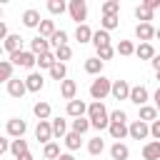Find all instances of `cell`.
<instances>
[{"label":"cell","instance_id":"obj_1","mask_svg":"<svg viewBox=\"0 0 160 160\" xmlns=\"http://www.w3.org/2000/svg\"><path fill=\"white\" fill-rule=\"evenodd\" d=\"M88 120H90V128H95V130L110 128V112H108L105 105L98 102V100H92V102L88 105Z\"/></svg>","mask_w":160,"mask_h":160},{"label":"cell","instance_id":"obj_2","mask_svg":"<svg viewBox=\"0 0 160 160\" xmlns=\"http://www.w3.org/2000/svg\"><path fill=\"white\" fill-rule=\"evenodd\" d=\"M110 90H112V80H108V78L98 75V78L92 80V85H90V98H92V100H98V102H102V98H108V95H110Z\"/></svg>","mask_w":160,"mask_h":160},{"label":"cell","instance_id":"obj_3","mask_svg":"<svg viewBox=\"0 0 160 160\" xmlns=\"http://www.w3.org/2000/svg\"><path fill=\"white\" fill-rule=\"evenodd\" d=\"M10 62H12V68L18 65V68H35L38 65V55H32L30 50H18V52H12L10 55Z\"/></svg>","mask_w":160,"mask_h":160},{"label":"cell","instance_id":"obj_4","mask_svg":"<svg viewBox=\"0 0 160 160\" xmlns=\"http://www.w3.org/2000/svg\"><path fill=\"white\" fill-rule=\"evenodd\" d=\"M68 10H70V18H72L78 25H85V18H88V5H85V0H70Z\"/></svg>","mask_w":160,"mask_h":160},{"label":"cell","instance_id":"obj_5","mask_svg":"<svg viewBox=\"0 0 160 160\" xmlns=\"http://www.w3.org/2000/svg\"><path fill=\"white\" fill-rule=\"evenodd\" d=\"M128 135H130L132 140H145V138L150 135V125L142 122V120H132V122L128 125Z\"/></svg>","mask_w":160,"mask_h":160},{"label":"cell","instance_id":"obj_6","mask_svg":"<svg viewBox=\"0 0 160 160\" xmlns=\"http://www.w3.org/2000/svg\"><path fill=\"white\" fill-rule=\"evenodd\" d=\"M35 138L38 142H50L52 140V122L50 120H38V128H35Z\"/></svg>","mask_w":160,"mask_h":160},{"label":"cell","instance_id":"obj_7","mask_svg":"<svg viewBox=\"0 0 160 160\" xmlns=\"http://www.w3.org/2000/svg\"><path fill=\"white\" fill-rule=\"evenodd\" d=\"M148 95H150V92H148V88H145V85H132V88H130V98H128V100H130V102H135L138 108H142V105H148Z\"/></svg>","mask_w":160,"mask_h":160},{"label":"cell","instance_id":"obj_8","mask_svg":"<svg viewBox=\"0 0 160 160\" xmlns=\"http://www.w3.org/2000/svg\"><path fill=\"white\" fill-rule=\"evenodd\" d=\"M5 130H8V135H12V138L18 140V138H22V135H25L28 125H25V120H22V118H10Z\"/></svg>","mask_w":160,"mask_h":160},{"label":"cell","instance_id":"obj_9","mask_svg":"<svg viewBox=\"0 0 160 160\" xmlns=\"http://www.w3.org/2000/svg\"><path fill=\"white\" fill-rule=\"evenodd\" d=\"M110 95H112L115 100H128V98H130V85H128V80H115Z\"/></svg>","mask_w":160,"mask_h":160},{"label":"cell","instance_id":"obj_10","mask_svg":"<svg viewBox=\"0 0 160 160\" xmlns=\"http://www.w3.org/2000/svg\"><path fill=\"white\" fill-rule=\"evenodd\" d=\"M135 38H138L140 42H150V40L155 38V28H152L150 22H140V25L135 28Z\"/></svg>","mask_w":160,"mask_h":160},{"label":"cell","instance_id":"obj_11","mask_svg":"<svg viewBox=\"0 0 160 160\" xmlns=\"http://www.w3.org/2000/svg\"><path fill=\"white\" fill-rule=\"evenodd\" d=\"M30 52L38 55V58L45 55V52H50V40H45V38H40V35L32 38V40H30Z\"/></svg>","mask_w":160,"mask_h":160},{"label":"cell","instance_id":"obj_12","mask_svg":"<svg viewBox=\"0 0 160 160\" xmlns=\"http://www.w3.org/2000/svg\"><path fill=\"white\" fill-rule=\"evenodd\" d=\"M25 92H28V85H25V80H18V78H12V80L8 82V95H10V98H18V100H20Z\"/></svg>","mask_w":160,"mask_h":160},{"label":"cell","instance_id":"obj_13","mask_svg":"<svg viewBox=\"0 0 160 160\" xmlns=\"http://www.w3.org/2000/svg\"><path fill=\"white\" fill-rule=\"evenodd\" d=\"M142 160H160V140H150L142 145Z\"/></svg>","mask_w":160,"mask_h":160},{"label":"cell","instance_id":"obj_14","mask_svg":"<svg viewBox=\"0 0 160 160\" xmlns=\"http://www.w3.org/2000/svg\"><path fill=\"white\" fill-rule=\"evenodd\" d=\"M2 50H8L10 55H12V52H18V50H22V38H20V35H15V32H10V35L2 40Z\"/></svg>","mask_w":160,"mask_h":160},{"label":"cell","instance_id":"obj_15","mask_svg":"<svg viewBox=\"0 0 160 160\" xmlns=\"http://www.w3.org/2000/svg\"><path fill=\"white\" fill-rule=\"evenodd\" d=\"M60 95L70 102V100H75V95H78V82L75 80H62L60 82Z\"/></svg>","mask_w":160,"mask_h":160},{"label":"cell","instance_id":"obj_16","mask_svg":"<svg viewBox=\"0 0 160 160\" xmlns=\"http://www.w3.org/2000/svg\"><path fill=\"white\" fill-rule=\"evenodd\" d=\"M40 22H42V18H40L38 10L30 8V10L22 12V25H25V28H40Z\"/></svg>","mask_w":160,"mask_h":160},{"label":"cell","instance_id":"obj_17","mask_svg":"<svg viewBox=\"0 0 160 160\" xmlns=\"http://www.w3.org/2000/svg\"><path fill=\"white\" fill-rule=\"evenodd\" d=\"M25 85H28V90H30V92H40V90H42V85H45V80H42V75H40V72H30V75L25 78Z\"/></svg>","mask_w":160,"mask_h":160},{"label":"cell","instance_id":"obj_18","mask_svg":"<svg viewBox=\"0 0 160 160\" xmlns=\"http://www.w3.org/2000/svg\"><path fill=\"white\" fill-rule=\"evenodd\" d=\"M85 112H88V105L82 100H70L68 102V115L70 118H85Z\"/></svg>","mask_w":160,"mask_h":160},{"label":"cell","instance_id":"obj_19","mask_svg":"<svg viewBox=\"0 0 160 160\" xmlns=\"http://www.w3.org/2000/svg\"><path fill=\"white\" fill-rule=\"evenodd\" d=\"M138 120H142V122H148V125L155 122V120H158V108H155V105H142Z\"/></svg>","mask_w":160,"mask_h":160},{"label":"cell","instance_id":"obj_20","mask_svg":"<svg viewBox=\"0 0 160 160\" xmlns=\"http://www.w3.org/2000/svg\"><path fill=\"white\" fill-rule=\"evenodd\" d=\"M135 55H138L140 60H152V58H155V48H152V42H140V45L135 48Z\"/></svg>","mask_w":160,"mask_h":160},{"label":"cell","instance_id":"obj_21","mask_svg":"<svg viewBox=\"0 0 160 160\" xmlns=\"http://www.w3.org/2000/svg\"><path fill=\"white\" fill-rule=\"evenodd\" d=\"M92 45H95L98 50H100V48H108V45H110V32H105L102 28L95 30V32H92Z\"/></svg>","mask_w":160,"mask_h":160},{"label":"cell","instance_id":"obj_22","mask_svg":"<svg viewBox=\"0 0 160 160\" xmlns=\"http://www.w3.org/2000/svg\"><path fill=\"white\" fill-rule=\"evenodd\" d=\"M108 130H110V135H112L118 142H120L122 138H128V122H110Z\"/></svg>","mask_w":160,"mask_h":160},{"label":"cell","instance_id":"obj_23","mask_svg":"<svg viewBox=\"0 0 160 160\" xmlns=\"http://www.w3.org/2000/svg\"><path fill=\"white\" fill-rule=\"evenodd\" d=\"M10 152H12V155H15L18 160H20V158H22L25 152H30V150H28V140H22V138L12 140V142H10Z\"/></svg>","mask_w":160,"mask_h":160},{"label":"cell","instance_id":"obj_24","mask_svg":"<svg viewBox=\"0 0 160 160\" xmlns=\"http://www.w3.org/2000/svg\"><path fill=\"white\" fill-rule=\"evenodd\" d=\"M110 158H112V160H128V158H130V150H128V145H122V142H115V145L110 148Z\"/></svg>","mask_w":160,"mask_h":160},{"label":"cell","instance_id":"obj_25","mask_svg":"<svg viewBox=\"0 0 160 160\" xmlns=\"http://www.w3.org/2000/svg\"><path fill=\"white\" fill-rule=\"evenodd\" d=\"M62 140H65L68 150H80V145H82V135H78V132H72V130H70Z\"/></svg>","mask_w":160,"mask_h":160},{"label":"cell","instance_id":"obj_26","mask_svg":"<svg viewBox=\"0 0 160 160\" xmlns=\"http://www.w3.org/2000/svg\"><path fill=\"white\" fill-rule=\"evenodd\" d=\"M75 40H78V42H92V30H90L88 25H78Z\"/></svg>","mask_w":160,"mask_h":160},{"label":"cell","instance_id":"obj_27","mask_svg":"<svg viewBox=\"0 0 160 160\" xmlns=\"http://www.w3.org/2000/svg\"><path fill=\"white\" fill-rule=\"evenodd\" d=\"M100 70H102V60H100V58H88V60H85V72L100 75Z\"/></svg>","mask_w":160,"mask_h":160},{"label":"cell","instance_id":"obj_28","mask_svg":"<svg viewBox=\"0 0 160 160\" xmlns=\"http://www.w3.org/2000/svg\"><path fill=\"white\" fill-rule=\"evenodd\" d=\"M32 112L38 120H48L50 118V102H35L32 105Z\"/></svg>","mask_w":160,"mask_h":160},{"label":"cell","instance_id":"obj_29","mask_svg":"<svg viewBox=\"0 0 160 160\" xmlns=\"http://www.w3.org/2000/svg\"><path fill=\"white\" fill-rule=\"evenodd\" d=\"M68 135V122L62 118H55L52 120V138H65Z\"/></svg>","mask_w":160,"mask_h":160},{"label":"cell","instance_id":"obj_30","mask_svg":"<svg viewBox=\"0 0 160 160\" xmlns=\"http://www.w3.org/2000/svg\"><path fill=\"white\" fill-rule=\"evenodd\" d=\"M10 80H12V62L0 60V82H10Z\"/></svg>","mask_w":160,"mask_h":160},{"label":"cell","instance_id":"obj_31","mask_svg":"<svg viewBox=\"0 0 160 160\" xmlns=\"http://www.w3.org/2000/svg\"><path fill=\"white\" fill-rule=\"evenodd\" d=\"M38 30H40V38H45V40H50V38L55 35V22H52V20H42Z\"/></svg>","mask_w":160,"mask_h":160},{"label":"cell","instance_id":"obj_32","mask_svg":"<svg viewBox=\"0 0 160 160\" xmlns=\"http://www.w3.org/2000/svg\"><path fill=\"white\" fill-rule=\"evenodd\" d=\"M65 75H68V68H65V62H55L52 68H50V78L52 80H65Z\"/></svg>","mask_w":160,"mask_h":160},{"label":"cell","instance_id":"obj_33","mask_svg":"<svg viewBox=\"0 0 160 160\" xmlns=\"http://www.w3.org/2000/svg\"><path fill=\"white\" fill-rule=\"evenodd\" d=\"M88 130H90V120H88V118H75V120H72V132L85 135Z\"/></svg>","mask_w":160,"mask_h":160},{"label":"cell","instance_id":"obj_34","mask_svg":"<svg viewBox=\"0 0 160 160\" xmlns=\"http://www.w3.org/2000/svg\"><path fill=\"white\" fill-rule=\"evenodd\" d=\"M100 25H102V30H105V32H110V30H115V28L120 25V20H118V15H102Z\"/></svg>","mask_w":160,"mask_h":160},{"label":"cell","instance_id":"obj_35","mask_svg":"<svg viewBox=\"0 0 160 160\" xmlns=\"http://www.w3.org/2000/svg\"><path fill=\"white\" fill-rule=\"evenodd\" d=\"M70 58H72V48H70V45L55 48V60H58V62H65V60H70Z\"/></svg>","mask_w":160,"mask_h":160},{"label":"cell","instance_id":"obj_36","mask_svg":"<svg viewBox=\"0 0 160 160\" xmlns=\"http://www.w3.org/2000/svg\"><path fill=\"white\" fill-rule=\"evenodd\" d=\"M102 150H105V140H102V138H92V140L88 142V152H90V155H100Z\"/></svg>","mask_w":160,"mask_h":160},{"label":"cell","instance_id":"obj_37","mask_svg":"<svg viewBox=\"0 0 160 160\" xmlns=\"http://www.w3.org/2000/svg\"><path fill=\"white\" fill-rule=\"evenodd\" d=\"M42 155H45V160H58L62 152H60L58 142H48V145H45V150H42Z\"/></svg>","mask_w":160,"mask_h":160},{"label":"cell","instance_id":"obj_38","mask_svg":"<svg viewBox=\"0 0 160 160\" xmlns=\"http://www.w3.org/2000/svg\"><path fill=\"white\" fill-rule=\"evenodd\" d=\"M115 52H120V55H125V58H128V55H135V45H132L130 40H120L118 48H115Z\"/></svg>","mask_w":160,"mask_h":160},{"label":"cell","instance_id":"obj_39","mask_svg":"<svg viewBox=\"0 0 160 160\" xmlns=\"http://www.w3.org/2000/svg\"><path fill=\"white\" fill-rule=\"evenodd\" d=\"M55 62H58V60H55V52H45V55H40V58H38V65H40L42 70H50Z\"/></svg>","mask_w":160,"mask_h":160},{"label":"cell","instance_id":"obj_40","mask_svg":"<svg viewBox=\"0 0 160 160\" xmlns=\"http://www.w3.org/2000/svg\"><path fill=\"white\" fill-rule=\"evenodd\" d=\"M48 10H50L52 15H62V12L68 10V5H65L62 0H48Z\"/></svg>","mask_w":160,"mask_h":160},{"label":"cell","instance_id":"obj_41","mask_svg":"<svg viewBox=\"0 0 160 160\" xmlns=\"http://www.w3.org/2000/svg\"><path fill=\"white\" fill-rule=\"evenodd\" d=\"M135 18L142 20V22H150V20H152V10L145 8V5H138V8H135Z\"/></svg>","mask_w":160,"mask_h":160},{"label":"cell","instance_id":"obj_42","mask_svg":"<svg viewBox=\"0 0 160 160\" xmlns=\"http://www.w3.org/2000/svg\"><path fill=\"white\" fill-rule=\"evenodd\" d=\"M120 10V0H108L102 2V15H118Z\"/></svg>","mask_w":160,"mask_h":160},{"label":"cell","instance_id":"obj_43","mask_svg":"<svg viewBox=\"0 0 160 160\" xmlns=\"http://www.w3.org/2000/svg\"><path fill=\"white\" fill-rule=\"evenodd\" d=\"M50 42H52L55 48H60V45H68V32H65V30H55V35L50 38Z\"/></svg>","mask_w":160,"mask_h":160},{"label":"cell","instance_id":"obj_44","mask_svg":"<svg viewBox=\"0 0 160 160\" xmlns=\"http://www.w3.org/2000/svg\"><path fill=\"white\" fill-rule=\"evenodd\" d=\"M112 55H115V48H112V45H108V48H100V50H98V58H100L102 62H105V60H110Z\"/></svg>","mask_w":160,"mask_h":160},{"label":"cell","instance_id":"obj_45","mask_svg":"<svg viewBox=\"0 0 160 160\" xmlns=\"http://www.w3.org/2000/svg\"><path fill=\"white\" fill-rule=\"evenodd\" d=\"M110 122H128L125 110H112V112H110Z\"/></svg>","mask_w":160,"mask_h":160},{"label":"cell","instance_id":"obj_46","mask_svg":"<svg viewBox=\"0 0 160 160\" xmlns=\"http://www.w3.org/2000/svg\"><path fill=\"white\" fill-rule=\"evenodd\" d=\"M150 135H152L155 140H160V120H155V122H150Z\"/></svg>","mask_w":160,"mask_h":160},{"label":"cell","instance_id":"obj_47","mask_svg":"<svg viewBox=\"0 0 160 160\" xmlns=\"http://www.w3.org/2000/svg\"><path fill=\"white\" fill-rule=\"evenodd\" d=\"M8 150H10V142H8L5 138H0V155H5Z\"/></svg>","mask_w":160,"mask_h":160},{"label":"cell","instance_id":"obj_48","mask_svg":"<svg viewBox=\"0 0 160 160\" xmlns=\"http://www.w3.org/2000/svg\"><path fill=\"white\" fill-rule=\"evenodd\" d=\"M142 5H145V8H150V10H155V8H160V0H145Z\"/></svg>","mask_w":160,"mask_h":160},{"label":"cell","instance_id":"obj_49","mask_svg":"<svg viewBox=\"0 0 160 160\" xmlns=\"http://www.w3.org/2000/svg\"><path fill=\"white\" fill-rule=\"evenodd\" d=\"M8 35H10V32H8V25H5L2 20H0V40H5Z\"/></svg>","mask_w":160,"mask_h":160},{"label":"cell","instance_id":"obj_50","mask_svg":"<svg viewBox=\"0 0 160 160\" xmlns=\"http://www.w3.org/2000/svg\"><path fill=\"white\" fill-rule=\"evenodd\" d=\"M150 62H152V68H155V72H160V55H155V58H152Z\"/></svg>","mask_w":160,"mask_h":160},{"label":"cell","instance_id":"obj_51","mask_svg":"<svg viewBox=\"0 0 160 160\" xmlns=\"http://www.w3.org/2000/svg\"><path fill=\"white\" fill-rule=\"evenodd\" d=\"M58 160H75V158H72V155H70V152H62V155H60V158H58Z\"/></svg>","mask_w":160,"mask_h":160},{"label":"cell","instance_id":"obj_52","mask_svg":"<svg viewBox=\"0 0 160 160\" xmlns=\"http://www.w3.org/2000/svg\"><path fill=\"white\" fill-rule=\"evenodd\" d=\"M155 105H160V88L155 90Z\"/></svg>","mask_w":160,"mask_h":160},{"label":"cell","instance_id":"obj_53","mask_svg":"<svg viewBox=\"0 0 160 160\" xmlns=\"http://www.w3.org/2000/svg\"><path fill=\"white\" fill-rule=\"evenodd\" d=\"M20 160H32V152H25V155H22Z\"/></svg>","mask_w":160,"mask_h":160},{"label":"cell","instance_id":"obj_54","mask_svg":"<svg viewBox=\"0 0 160 160\" xmlns=\"http://www.w3.org/2000/svg\"><path fill=\"white\" fill-rule=\"evenodd\" d=\"M155 38H160V28H158V30H155Z\"/></svg>","mask_w":160,"mask_h":160},{"label":"cell","instance_id":"obj_55","mask_svg":"<svg viewBox=\"0 0 160 160\" xmlns=\"http://www.w3.org/2000/svg\"><path fill=\"white\" fill-rule=\"evenodd\" d=\"M0 20H2V5H0Z\"/></svg>","mask_w":160,"mask_h":160},{"label":"cell","instance_id":"obj_56","mask_svg":"<svg viewBox=\"0 0 160 160\" xmlns=\"http://www.w3.org/2000/svg\"><path fill=\"white\" fill-rule=\"evenodd\" d=\"M158 82H160V72H158Z\"/></svg>","mask_w":160,"mask_h":160},{"label":"cell","instance_id":"obj_57","mask_svg":"<svg viewBox=\"0 0 160 160\" xmlns=\"http://www.w3.org/2000/svg\"><path fill=\"white\" fill-rule=\"evenodd\" d=\"M155 108H158V112H160V105H155Z\"/></svg>","mask_w":160,"mask_h":160},{"label":"cell","instance_id":"obj_58","mask_svg":"<svg viewBox=\"0 0 160 160\" xmlns=\"http://www.w3.org/2000/svg\"><path fill=\"white\" fill-rule=\"evenodd\" d=\"M0 52H2V45H0Z\"/></svg>","mask_w":160,"mask_h":160},{"label":"cell","instance_id":"obj_59","mask_svg":"<svg viewBox=\"0 0 160 160\" xmlns=\"http://www.w3.org/2000/svg\"><path fill=\"white\" fill-rule=\"evenodd\" d=\"M42 160H45V158H42Z\"/></svg>","mask_w":160,"mask_h":160}]
</instances>
